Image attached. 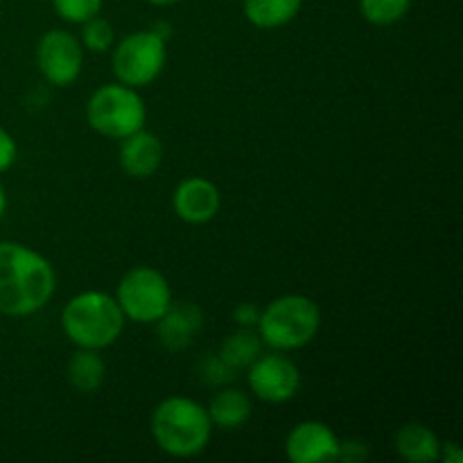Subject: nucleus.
<instances>
[{
	"instance_id": "obj_4",
	"label": "nucleus",
	"mask_w": 463,
	"mask_h": 463,
	"mask_svg": "<svg viewBox=\"0 0 463 463\" xmlns=\"http://www.w3.org/2000/svg\"><path fill=\"white\" fill-rule=\"evenodd\" d=\"M258 335L279 351H294L317 337L321 328V312L312 298L301 294L279 297L258 317Z\"/></svg>"
},
{
	"instance_id": "obj_8",
	"label": "nucleus",
	"mask_w": 463,
	"mask_h": 463,
	"mask_svg": "<svg viewBox=\"0 0 463 463\" xmlns=\"http://www.w3.org/2000/svg\"><path fill=\"white\" fill-rule=\"evenodd\" d=\"M36 63L39 71L50 84L71 86L80 77L84 52L81 45L71 32L52 30L41 36L36 48Z\"/></svg>"
},
{
	"instance_id": "obj_13",
	"label": "nucleus",
	"mask_w": 463,
	"mask_h": 463,
	"mask_svg": "<svg viewBox=\"0 0 463 463\" xmlns=\"http://www.w3.org/2000/svg\"><path fill=\"white\" fill-rule=\"evenodd\" d=\"M163 163V145L149 131L138 129L131 136L122 138L120 147V165L122 170L136 179H147L161 167Z\"/></svg>"
},
{
	"instance_id": "obj_5",
	"label": "nucleus",
	"mask_w": 463,
	"mask_h": 463,
	"mask_svg": "<svg viewBox=\"0 0 463 463\" xmlns=\"http://www.w3.org/2000/svg\"><path fill=\"white\" fill-rule=\"evenodd\" d=\"M145 104L131 86L107 84L90 95L86 104V120L107 138H127L145 127Z\"/></svg>"
},
{
	"instance_id": "obj_18",
	"label": "nucleus",
	"mask_w": 463,
	"mask_h": 463,
	"mask_svg": "<svg viewBox=\"0 0 463 463\" xmlns=\"http://www.w3.org/2000/svg\"><path fill=\"white\" fill-rule=\"evenodd\" d=\"M260 346H262L260 335H256L249 328H242L222 342L220 353H217V355H220L231 369L238 371V369H244V366H251L253 362L260 357Z\"/></svg>"
},
{
	"instance_id": "obj_6",
	"label": "nucleus",
	"mask_w": 463,
	"mask_h": 463,
	"mask_svg": "<svg viewBox=\"0 0 463 463\" xmlns=\"http://www.w3.org/2000/svg\"><path fill=\"white\" fill-rule=\"evenodd\" d=\"M116 301L125 319L136 324H156L172 303L170 283L152 267H136L122 276Z\"/></svg>"
},
{
	"instance_id": "obj_1",
	"label": "nucleus",
	"mask_w": 463,
	"mask_h": 463,
	"mask_svg": "<svg viewBox=\"0 0 463 463\" xmlns=\"http://www.w3.org/2000/svg\"><path fill=\"white\" fill-rule=\"evenodd\" d=\"M57 276L52 265L34 249L0 242V315L27 317L52 298Z\"/></svg>"
},
{
	"instance_id": "obj_17",
	"label": "nucleus",
	"mask_w": 463,
	"mask_h": 463,
	"mask_svg": "<svg viewBox=\"0 0 463 463\" xmlns=\"http://www.w3.org/2000/svg\"><path fill=\"white\" fill-rule=\"evenodd\" d=\"M104 373H107V366L93 348H80L68 362V378L72 387L81 393L98 392L99 384L104 383Z\"/></svg>"
},
{
	"instance_id": "obj_20",
	"label": "nucleus",
	"mask_w": 463,
	"mask_h": 463,
	"mask_svg": "<svg viewBox=\"0 0 463 463\" xmlns=\"http://www.w3.org/2000/svg\"><path fill=\"white\" fill-rule=\"evenodd\" d=\"M84 30H81V39H84V45L90 50V52H104L113 45L116 41V34H113L111 23L104 21V18L93 16L86 23H81Z\"/></svg>"
},
{
	"instance_id": "obj_24",
	"label": "nucleus",
	"mask_w": 463,
	"mask_h": 463,
	"mask_svg": "<svg viewBox=\"0 0 463 463\" xmlns=\"http://www.w3.org/2000/svg\"><path fill=\"white\" fill-rule=\"evenodd\" d=\"M16 161V143H14L12 136L0 127V172L9 170Z\"/></svg>"
},
{
	"instance_id": "obj_15",
	"label": "nucleus",
	"mask_w": 463,
	"mask_h": 463,
	"mask_svg": "<svg viewBox=\"0 0 463 463\" xmlns=\"http://www.w3.org/2000/svg\"><path fill=\"white\" fill-rule=\"evenodd\" d=\"M208 416H211V423L217 425V428L238 430L251 416V401L247 398V393L238 392V389H222L220 393L213 396Z\"/></svg>"
},
{
	"instance_id": "obj_19",
	"label": "nucleus",
	"mask_w": 463,
	"mask_h": 463,
	"mask_svg": "<svg viewBox=\"0 0 463 463\" xmlns=\"http://www.w3.org/2000/svg\"><path fill=\"white\" fill-rule=\"evenodd\" d=\"M411 7V0H360L364 18L373 25H392L398 23Z\"/></svg>"
},
{
	"instance_id": "obj_22",
	"label": "nucleus",
	"mask_w": 463,
	"mask_h": 463,
	"mask_svg": "<svg viewBox=\"0 0 463 463\" xmlns=\"http://www.w3.org/2000/svg\"><path fill=\"white\" fill-rule=\"evenodd\" d=\"M199 373L206 384H224L235 378V371L220 355H208L199 366Z\"/></svg>"
},
{
	"instance_id": "obj_27",
	"label": "nucleus",
	"mask_w": 463,
	"mask_h": 463,
	"mask_svg": "<svg viewBox=\"0 0 463 463\" xmlns=\"http://www.w3.org/2000/svg\"><path fill=\"white\" fill-rule=\"evenodd\" d=\"M5 206H7V197H5V190H3V185H0V217H3Z\"/></svg>"
},
{
	"instance_id": "obj_10",
	"label": "nucleus",
	"mask_w": 463,
	"mask_h": 463,
	"mask_svg": "<svg viewBox=\"0 0 463 463\" xmlns=\"http://www.w3.org/2000/svg\"><path fill=\"white\" fill-rule=\"evenodd\" d=\"M337 450L339 439L335 437L328 425L319 423V420L298 423L285 441V452L292 463L337 461Z\"/></svg>"
},
{
	"instance_id": "obj_25",
	"label": "nucleus",
	"mask_w": 463,
	"mask_h": 463,
	"mask_svg": "<svg viewBox=\"0 0 463 463\" xmlns=\"http://www.w3.org/2000/svg\"><path fill=\"white\" fill-rule=\"evenodd\" d=\"M235 321H238L242 328H251V326L258 324V317H260V310H258L253 303H240L233 312Z\"/></svg>"
},
{
	"instance_id": "obj_16",
	"label": "nucleus",
	"mask_w": 463,
	"mask_h": 463,
	"mask_svg": "<svg viewBox=\"0 0 463 463\" xmlns=\"http://www.w3.org/2000/svg\"><path fill=\"white\" fill-rule=\"evenodd\" d=\"M303 0H244V16L260 30L283 27L301 12Z\"/></svg>"
},
{
	"instance_id": "obj_26",
	"label": "nucleus",
	"mask_w": 463,
	"mask_h": 463,
	"mask_svg": "<svg viewBox=\"0 0 463 463\" xmlns=\"http://www.w3.org/2000/svg\"><path fill=\"white\" fill-rule=\"evenodd\" d=\"M443 461L446 463H461L463 452L459 450L457 443H446V450H443Z\"/></svg>"
},
{
	"instance_id": "obj_28",
	"label": "nucleus",
	"mask_w": 463,
	"mask_h": 463,
	"mask_svg": "<svg viewBox=\"0 0 463 463\" xmlns=\"http://www.w3.org/2000/svg\"><path fill=\"white\" fill-rule=\"evenodd\" d=\"M147 3L158 5V7H165V5H175V3H179V0H147Z\"/></svg>"
},
{
	"instance_id": "obj_7",
	"label": "nucleus",
	"mask_w": 463,
	"mask_h": 463,
	"mask_svg": "<svg viewBox=\"0 0 463 463\" xmlns=\"http://www.w3.org/2000/svg\"><path fill=\"white\" fill-rule=\"evenodd\" d=\"M167 50L165 39L156 32H134L125 36L113 50V75L120 80V84L140 89L156 80L165 68Z\"/></svg>"
},
{
	"instance_id": "obj_12",
	"label": "nucleus",
	"mask_w": 463,
	"mask_h": 463,
	"mask_svg": "<svg viewBox=\"0 0 463 463\" xmlns=\"http://www.w3.org/2000/svg\"><path fill=\"white\" fill-rule=\"evenodd\" d=\"M158 339L172 353L185 351L203 328V312L194 303H170L165 315L156 321Z\"/></svg>"
},
{
	"instance_id": "obj_21",
	"label": "nucleus",
	"mask_w": 463,
	"mask_h": 463,
	"mask_svg": "<svg viewBox=\"0 0 463 463\" xmlns=\"http://www.w3.org/2000/svg\"><path fill=\"white\" fill-rule=\"evenodd\" d=\"M104 0H52L54 12L68 23H86L98 16Z\"/></svg>"
},
{
	"instance_id": "obj_14",
	"label": "nucleus",
	"mask_w": 463,
	"mask_h": 463,
	"mask_svg": "<svg viewBox=\"0 0 463 463\" xmlns=\"http://www.w3.org/2000/svg\"><path fill=\"white\" fill-rule=\"evenodd\" d=\"M396 450L405 461L434 463L441 457V443L430 428L420 423H410L398 430Z\"/></svg>"
},
{
	"instance_id": "obj_3",
	"label": "nucleus",
	"mask_w": 463,
	"mask_h": 463,
	"mask_svg": "<svg viewBox=\"0 0 463 463\" xmlns=\"http://www.w3.org/2000/svg\"><path fill=\"white\" fill-rule=\"evenodd\" d=\"M61 326L80 348H107L125 330V315L113 297L104 292H81L63 307Z\"/></svg>"
},
{
	"instance_id": "obj_11",
	"label": "nucleus",
	"mask_w": 463,
	"mask_h": 463,
	"mask_svg": "<svg viewBox=\"0 0 463 463\" xmlns=\"http://www.w3.org/2000/svg\"><path fill=\"white\" fill-rule=\"evenodd\" d=\"M175 213L188 224H206L220 211V190L215 184L202 176H193V179L181 181L176 188L175 199Z\"/></svg>"
},
{
	"instance_id": "obj_23",
	"label": "nucleus",
	"mask_w": 463,
	"mask_h": 463,
	"mask_svg": "<svg viewBox=\"0 0 463 463\" xmlns=\"http://www.w3.org/2000/svg\"><path fill=\"white\" fill-rule=\"evenodd\" d=\"M366 457H369V448H366V443L362 441H339V450H337V461H344V463H362L366 461Z\"/></svg>"
},
{
	"instance_id": "obj_9",
	"label": "nucleus",
	"mask_w": 463,
	"mask_h": 463,
	"mask_svg": "<svg viewBox=\"0 0 463 463\" xmlns=\"http://www.w3.org/2000/svg\"><path fill=\"white\" fill-rule=\"evenodd\" d=\"M249 387L265 402H288L301 387L297 364L283 355H260L249 369Z\"/></svg>"
},
{
	"instance_id": "obj_2",
	"label": "nucleus",
	"mask_w": 463,
	"mask_h": 463,
	"mask_svg": "<svg viewBox=\"0 0 463 463\" xmlns=\"http://www.w3.org/2000/svg\"><path fill=\"white\" fill-rule=\"evenodd\" d=\"M211 416L190 398H165L152 414V437L172 457H194L211 441Z\"/></svg>"
}]
</instances>
